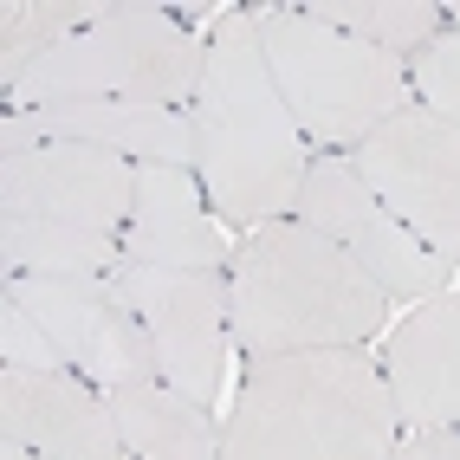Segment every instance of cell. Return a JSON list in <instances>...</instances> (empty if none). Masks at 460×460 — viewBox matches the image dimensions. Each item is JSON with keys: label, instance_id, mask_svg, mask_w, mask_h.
Segmentation results:
<instances>
[{"label": "cell", "instance_id": "3", "mask_svg": "<svg viewBox=\"0 0 460 460\" xmlns=\"http://www.w3.org/2000/svg\"><path fill=\"white\" fill-rule=\"evenodd\" d=\"M402 415L376 357L292 350L247 363L221 428V460H389Z\"/></svg>", "mask_w": 460, "mask_h": 460}, {"label": "cell", "instance_id": "1", "mask_svg": "<svg viewBox=\"0 0 460 460\" xmlns=\"http://www.w3.org/2000/svg\"><path fill=\"white\" fill-rule=\"evenodd\" d=\"M189 124H195V181L227 227L253 234L298 208L305 169H312L305 130L272 84L253 13H227L214 26Z\"/></svg>", "mask_w": 460, "mask_h": 460}, {"label": "cell", "instance_id": "6", "mask_svg": "<svg viewBox=\"0 0 460 460\" xmlns=\"http://www.w3.org/2000/svg\"><path fill=\"white\" fill-rule=\"evenodd\" d=\"M350 169L428 253L460 266V124L428 104L395 111L350 149Z\"/></svg>", "mask_w": 460, "mask_h": 460}, {"label": "cell", "instance_id": "16", "mask_svg": "<svg viewBox=\"0 0 460 460\" xmlns=\"http://www.w3.org/2000/svg\"><path fill=\"white\" fill-rule=\"evenodd\" d=\"M117 266H124V240L0 214V272L7 279H111Z\"/></svg>", "mask_w": 460, "mask_h": 460}, {"label": "cell", "instance_id": "4", "mask_svg": "<svg viewBox=\"0 0 460 460\" xmlns=\"http://www.w3.org/2000/svg\"><path fill=\"white\" fill-rule=\"evenodd\" d=\"M260 46L279 98L292 104L305 143L318 149H357L363 137H376L395 111L415 104L409 66L389 58L370 40H350L337 26L312 20L305 7H253Z\"/></svg>", "mask_w": 460, "mask_h": 460}, {"label": "cell", "instance_id": "20", "mask_svg": "<svg viewBox=\"0 0 460 460\" xmlns=\"http://www.w3.org/2000/svg\"><path fill=\"white\" fill-rule=\"evenodd\" d=\"M0 357H7V370H72L52 337L26 318L20 305H7V298H0Z\"/></svg>", "mask_w": 460, "mask_h": 460}, {"label": "cell", "instance_id": "22", "mask_svg": "<svg viewBox=\"0 0 460 460\" xmlns=\"http://www.w3.org/2000/svg\"><path fill=\"white\" fill-rule=\"evenodd\" d=\"M0 460H46V454H33V447H13V441H0Z\"/></svg>", "mask_w": 460, "mask_h": 460}, {"label": "cell", "instance_id": "19", "mask_svg": "<svg viewBox=\"0 0 460 460\" xmlns=\"http://www.w3.org/2000/svg\"><path fill=\"white\" fill-rule=\"evenodd\" d=\"M409 84H415V104H428V111H441V117L460 124V26H447V33L415 58Z\"/></svg>", "mask_w": 460, "mask_h": 460}, {"label": "cell", "instance_id": "15", "mask_svg": "<svg viewBox=\"0 0 460 460\" xmlns=\"http://www.w3.org/2000/svg\"><path fill=\"white\" fill-rule=\"evenodd\" d=\"M111 415L130 460H221V428H214L208 402L169 389L163 376L111 389Z\"/></svg>", "mask_w": 460, "mask_h": 460}, {"label": "cell", "instance_id": "12", "mask_svg": "<svg viewBox=\"0 0 460 460\" xmlns=\"http://www.w3.org/2000/svg\"><path fill=\"white\" fill-rule=\"evenodd\" d=\"M124 260L163 272H234V247L221 240V221H214L195 169H156V163L137 169Z\"/></svg>", "mask_w": 460, "mask_h": 460}, {"label": "cell", "instance_id": "14", "mask_svg": "<svg viewBox=\"0 0 460 460\" xmlns=\"http://www.w3.org/2000/svg\"><path fill=\"white\" fill-rule=\"evenodd\" d=\"M40 137L46 143H91L124 163H156V169H195V124L175 104H124V98H78V104H46Z\"/></svg>", "mask_w": 460, "mask_h": 460}, {"label": "cell", "instance_id": "11", "mask_svg": "<svg viewBox=\"0 0 460 460\" xmlns=\"http://www.w3.org/2000/svg\"><path fill=\"white\" fill-rule=\"evenodd\" d=\"M0 441L46 460H130L111 395L78 370H0Z\"/></svg>", "mask_w": 460, "mask_h": 460}, {"label": "cell", "instance_id": "10", "mask_svg": "<svg viewBox=\"0 0 460 460\" xmlns=\"http://www.w3.org/2000/svg\"><path fill=\"white\" fill-rule=\"evenodd\" d=\"M137 208V163L91 143H40L0 156V214L124 240Z\"/></svg>", "mask_w": 460, "mask_h": 460}, {"label": "cell", "instance_id": "17", "mask_svg": "<svg viewBox=\"0 0 460 460\" xmlns=\"http://www.w3.org/2000/svg\"><path fill=\"white\" fill-rule=\"evenodd\" d=\"M111 7L117 0H7L0 7V84L13 91L40 58H52L84 26H98Z\"/></svg>", "mask_w": 460, "mask_h": 460}, {"label": "cell", "instance_id": "8", "mask_svg": "<svg viewBox=\"0 0 460 460\" xmlns=\"http://www.w3.org/2000/svg\"><path fill=\"white\" fill-rule=\"evenodd\" d=\"M292 214L305 227H318L324 240H337L389 298H441L447 279H454V266L441 253H428L421 240L370 195V181L350 169V156H318L305 169V189H298Z\"/></svg>", "mask_w": 460, "mask_h": 460}, {"label": "cell", "instance_id": "13", "mask_svg": "<svg viewBox=\"0 0 460 460\" xmlns=\"http://www.w3.org/2000/svg\"><path fill=\"white\" fill-rule=\"evenodd\" d=\"M383 376L402 428H460V292H441L389 337Z\"/></svg>", "mask_w": 460, "mask_h": 460}, {"label": "cell", "instance_id": "7", "mask_svg": "<svg viewBox=\"0 0 460 460\" xmlns=\"http://www.w3.org/2000/svg\"><path fill=\"white\" fill-rule=\"evenodd\" d=\"M0 298L20 305L58 344V357H66L84 383H98L104 395L124 389V383L163 376L156 344H149L137 305L124 298L117 279H7Z\"/></svg>", "mask_w": 460, "mask_h": 460}, {"label": "cell", "instance_id": "2", "mask_svg": "<svg viewBox=\"0 0 460 460\" xmlns=\"http://www.w3.org/2000/svg\"><path fill=\"white\" fill-rule=\"evenodd\" d=\"M234 350L292 357V350H363L389 318V292L337 240L298 214L266 221L234 247Z\"/></svg>", "mask_w": 460, "mask_h": 460}, {"label": "cell", "instance_id": "18", "mask_svg": "<svg viewBox=\"0 0 460 460\" xmlns=\"http://www.w3.org/2000/svg\"><path fill=\"white\" fill-rule=\"evenodd\" d=\"M305 13L337 26V33L350 40H370L383 46L389 58H402V66H415V58L441 40V7H428V0H305Z\"/></svg>", "mask_w": 460, "mask_h": 460}, {"label": "cell", "instance_id": "9", "mask_svg": "<svg viewBox=\"0 0 460 460\" xmlns=\"http://www.w3.org/2000/svg\"><path fill=\"white\" fill-rule=\"evenodd\" d=\"M156 344V370L169 389L214 402L234 350V292L227 272H163V266H117L111 272Z\"/></svg>", "mask_w": 460, "mask_h": 460}, {"label": "cell", "instance_id": "21", "mask_svg": "<svg viewBox=\"0 0 460 460\" xmlns=\"http://www.w3.org/2000/svg\"><path fill=\"white\" fill-rule=\"evenodd\" d=\"M389 460H460V428H409Z\"/></svg>", "mask_w": 460, "mask_h": 460}, {"label": "cell", "instance_id": "5", "mask_svg": "<svg viewBox=\"0 0 460 460\" xmlns=\"http://www.w3.org/2000/svg\"><path fill=\"white\" fill-rule=\"evenodd\" d=\"M208 66V46L163 7H117L66 40L52 58H40L7 98L13 111H46V104H78V98H124V104H195V84Z\"/></svg>", "mask_w": 460, "mask_h": 460}]
</instances>
